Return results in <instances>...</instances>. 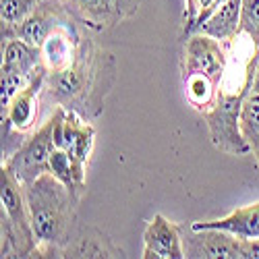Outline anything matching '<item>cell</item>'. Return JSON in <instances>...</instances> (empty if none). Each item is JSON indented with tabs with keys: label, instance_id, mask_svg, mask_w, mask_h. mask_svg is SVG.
Here are the masks:
<instances>
[{
	"label": "cell",
	"instance_id": "obj_1",
	"mask_svg": "<svg viewBox=\"0 0 259 259\" xmlns=\"http://www.w3.org/2000/svg\"><path fill=\"white\" fill-rule=\"evenodd\" d=\"M116 58L83 33L75 60L67 69L46 73L41 100L62 106L85 120H96L116 83Z\"/></svg>",
	"mask_w": 259,
	"mask_h": 259
},
{
	"label": "cell",
	"instance_id": "obj_2",
	"mask_svg": "<svg viewBox=\"0 0 259 259\" xmlns=\"http://www.w3.org/2000/svg\"><path fill=\"white\" fill-rule=\"evenodd\" d=\"M259 67V46L247 35L236 33L234 39L228 41V60L226 69L218 85V96L209 110L203 112L207 133L220 152L230 156H247L251 149L241 133V108L245 96L251 88Z\"/></svg>",
	"mask_w": 259,
	"mask_h": 259
},
{
	"label": "cell",
	"instance_id": "obj_3",
	"mask_svg": "<svg viewBox=\"0 0 259 259\" xmlns=\"http://www.w3.org/2000/svg\"><path fill=\"white\" fill-rule=\"evenodd\" d=\"M23 189L37 241V257H58L73 239L81 199L52 172H44Z\"/></svg>",
	"mask_w": 259,
	"mask_h": 259
},
{
	"label": "cell",
	"instance_id": "obj_4",
	"mask_svg": "<svg viewBox=\"0 0 259 259\" xmlns=\"http://www.w3.org/2000/svg\"><path fill=\"white\" fill-rule=\"evenodd\" d=\"M185 257L189 259H259V239H239L220 228L181 224Z\"/></svg>",
	"mask_w": 259,
	"mask_h": 259
},
{
	"label": "cell",
	"instance_id": "obj_5",
	"mask_svg": "<svg viewBox=\"0 0 259 259\" xmlns=\"http://www.w3.org/2000/svg\"><path fill=\"white\" fill-rule=\"evenodd\" d=\"M54 145L64 149L75 164L77 181L85 187V177H88V164L94 152L96 143V128L90 120L81 118L79 114L67 110L62 106L54 108Z\"/></svg>",
	"mask_w": 259,
	"mask_h": 259
},
{
	"label": "cell",
	"instance_id": "obj_6",
	"mask_svg": "<svg viewBox=\"0 0 259 259\" xmlns=\"http://www.w3.org/2000/svg\"><path fill=\"white\" fill-rule=\"evenodd\" d=\"M54 149V116L50 114V118L29 133L23 145L3 162V166H7L23 185H29L44 172H50V156Z\"/></svg>",
	"mask_w": 259,
	"mask_h": 259
},
{
	"label": "cell",
	"instance_id": "obj_7",
	"mask_svg": "<svg viewBox=\"0 0 259 259\" xmlns=\"http://www.w3.org/2000/svg\"><path fill=\"white\" fill-rule=\"evenodd\" d=\"M0 203L5 213L11 220L19 243H21V253L23 257H37V241L31 228V218L27 209V199H25V189L13 172L7 166H0Z\"/></svg>",
	"mask_w": 259,
	"mask_h": 259
},
{
	"label": "cell",
	"instance_id": "obj_8",
	"mask_svg": "<svg viewBox=\"0 0 259 259\" xmlns=\"http://www.w3.org/2000/svg\"><path fill=\"white\" fill-rule=\"evenodd\" d=\"M228 60V41H220L205 33H191L185 37L181 71L183 75H207L220 81Z\"/></svg>",
	"mask_w": 259,
	"mask_h": 259
},
{
	"label": "cell",
	"instance_id": "obj_9",
	"mask_svg": "<svg viewBox=\"0 0 259 259\" xmlns=\"http://www.w3.org/2000/svg\"><path fill=\"white\" fill-rule=\"evenodd\" d=\"M75 23H79V21L69 13V9L64 7L60 0H44V3H39V7L21 23L15 37H21V39L29 41V44L41 48V44H44L56 29L69 27Z\"/></svg>",
	"mask_w": 259,
	"mask_h": 259
},
{
	"label": "cell",
	"instance_id": "obj_10",
	"mask_svg": "<svg viewBox=\"0 0 259 259\" xmlns=\"http://www.w3.org/2000/svg\"><path fill=\"white\" fill-rule=\"evenodd\" d=\"M44 81H46V69L39 67L31 75L25 90H21L15 96V100L9 104V108L0 110V122H9L17 131L29 135L37 122V116H39L37 106L41 100V92H44Z\"/></svg>",
	"mask_w": 259,
	"mask_h": 259
},
{
	"label": "cell",
	"instance_id": "obj_11",
	"mask_svg": "<svg viewBox=\"0 0 259 259\" xmlns=\"http://www.w3.org/2000/svg\"><path fill=\"white\" fill-rule=\"evenodd\" d=\"M141 257H145V259H183L185 247H183L181 224L170 222L162 213H156L145 226Z\"/></svg>",
	"mask_w": 259,
	"mask_h": 259
},
{
	"label": "cell",
	"instance_id": "obj_12",
	"mask_svg": "<svg viewBox=\"0 0 259 259\" xmlns=\"http://www.w3.org/2000/svg\"><path fill=\"white\" fill-rule=\"evenodd\" d=\"M81 37H83V29L79 23H75L69 27L56 29L41 44V67L46 69V73H56L69 67L77 56Z\"/></svg>",
	"mask_w": 259,
	"mask_h": 259
},
{
	"label": "cell",
	"instance_id": "obj_13",
	"mask_svg": "<svg viewBox=\"0 0 259 259\" xmlns=\"http://www.w3.org/2000/svg\"><path fill=\"white\" fill-rule=\"evenodd\" d=\"M62 5L69 9L83 29L108 31L122 23L114 0H64Z\"/></svg>",
	"mask_w": 259,
	"mask_h": 259
},
{
	"label": "cell",
	"instance_id": "obj_14",
	"mask_svg": "<svg viewBox=\"0 0 259 259\" xmlns=\"http://www.w3.org/2000/svg\"><path fill=\"white\" fill-rule=\"evenodd\" d=\"M58 257H126L108 234L98 228L81 226L79 234L60 251Z\"/></svg>",
	"mask_w": 259,
	"mask_h": 259
},
{
	"label": "cell",
	"instance_id": "obj_15",
	"mask_svg": "<svg viewBox=\"0 0 259 259\" xmlns=\"http://www.w3.org/2000/svg\"><path fill=\"white\" fill-rule=\"evenodd\" d=\"M193 228H220L239 239H259V201L232 209L218 220H195Z\"/></svg>",
	"mask_w": 259,
	"mask_h": 259
},
{
	"label": "cell",
	"instance_id": "obj_16",
	"mask_svg": "<svg viewBox=\"0 0 259 259\" xmlns=\"http://www.w3.org/2000/svg\"><path fill=\"white\" fill-rule=\"evenodd\" d=\"M241 9H243V0H224L197 31L211 35L220 41L234 39L241 27Z\"/></svg>",
	"mask_w": 259,
	"mask_h": 259
},
{
	"label": "cell",
	"instance_id": "obj_17",
	"mask_svg": "<svg viewBox=\"0 0 259 259\" xmlns=\"http://www.w3.org/2000/svg\"><path fill=\"white\" fill-rule=\"evenodd\" d=\"M39 67H41V48L21 37L3 39V67L0 69L17 71L31 77Z\"/></svg>",
	"mask_w": 259,
	"mask_h": 259
},
{
	"label": "cell",
	"instance_id": "obj_18",
	"mask_svg": "<svg viewBox=\"0 0 259 259\" xmlns=\"http://www.w3.org/2000/svg\"><path fill=\"white\" fill-rule=\"evenodd\" d=\"M239 124H241V133L251 149V154L255 158V164L259 168V67L255 73V79L251 83V88L245 96L243 108H241V116H239Z\"/></svg>",
	"mask_w": 259,
	"mask_h": 259
},
{
	"label": "cell",
	"instance_id": "obj_19",
	"mask_svg": "<svg viewBox=\"0 0 259 259\" xmlns=\"http://www.w3.org/2000/svg\"><path fill=\"white\" fill-rule=\"evenodd\" d=\"M44 0H0V37L13 39L21 23Z\"/></svg>",
	"mask_w": 259,
	"mask_h": 259
},
{
	"label": "cell",
	"instance_id": "obj_20",
	"mask_svg": "<svg viewBox=\"0 0 259 259\" xmlns=\"http://www.w3.org/2000/svg\"><path fill=\"white\" fill-rule=\"evenodd\" d=\"M50 172H52L56 179H60L64 185H67L79 199L83 197L85 187L77 181L75 164H73V160L69 158V154L64 152V149H58V147H56L54 152H52V156H50Z\"/></svg>",
	"mask_w": 259,
	"mask_h": 259
},
{
	"label": "cell",
	"instance_id": "obj_21",
	"mask_svg": "<svg viewBox=\"0 0 259 259\" xmlns=\"http://www.w3.org/2000/svg\"><path fill=\"white\" fill-rule=\"evenodd\" d=\"M3 71V79H0V85H3V96H0V110L9 108V104L15 100V96L25 90V85L29 83L31 77L17 73V71H9V69H0Z\"/></svg>",
	"mask_w": 259,
	"mask_h": 259
},
{
	"label": "cell",
	"instance_id": "obj_22",
	"mask_svg": "<svg viewBox=\"0 0 259 259\" xmlns=\"http://www.w3.org/2000/svg\"><path fill=\"white\" fill-rule=\"evenodd\" d=\"M239 31L247 33L259 46V0H243Z\"/></svg>",
	"mask_w": 259,
	"mask_h": 259
},
{
	"label": "cell",
	"instance_id": "obj_23",
	"mask_svg": "<svg viewBox=\"0 0 259 259\" xmlns=\"http://www.w3.org/2000/svg\"><path fill=\"white\" fill-rule=\"evenodd\" d=\"M141 3H143V0H114V5L118 9V15H120L122 21L135 17L139 7H141Z\"/></svg>",
	"mask_w": 259,
	"mask_h": 259
}]
</instances>
